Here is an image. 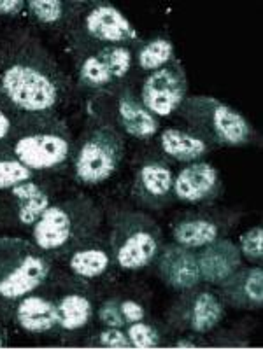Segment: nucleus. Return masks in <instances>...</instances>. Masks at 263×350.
Listing matches in <instances>:
<instances>
[{
    "instance_id": "obj_1",
    "label": "nucleus",
    "mask_w": 263,
    "mask_h": 350,
    "mask_svg": "<svg viewBox=\"0 0 263 350\" xmlns=\"http://www.w3.org/2000/svg\"><path fill=\"white\" fill-rule=\"evenodd\" d=\"M68 79L55 56L30 30L0 39V105L18 116L58 114Z\"/></svg>"
},
{
    "instance_id": "obj_2",
    "label": "nucleus",
    "mask_w": 263,
    "mask_h": 350,
    "mask_svg": "<svg viewBox=\"0 0 263 350\" xmlns=\"http://www.w3.org/2000/svg\"><path fill=\"white\" fill-rule=\"evenodd\" d=\"M74 140L68 124L58 114L18 116L4 146L32 172H56L71 163Z\"/></svg>"
},
{
    "instance_id": "obj_3",
    "label": "nucleus",
    "mask_w": 263,
    "mask_h": 350,
    "mask_svg": "<svg viewBox=\"0 0 263 350\" xmlns=\"http://www.w3.org/2000/svg\"><path fill=\"white\" fill-rule=\"evenodd\" d=\"M102 211L88 196L51 203L32 226V242L51 259H62L81 243L99 237Z\"/></svg>"
},
{
    "instance_id": "obj_4",
    "label": "nucleus",
    "mask_w": 263,
    "mask_h": 350,
    "mask_svg": "<svg viewBox=\"0 0 263 350\" xmlns=\"http://www.w3.org/2000/svg\"><path fill=\"white\" fill-rule=\"evenodd\" d=\"M51 277L53 259L32 240L0 237V317L20 298L48 286Z\"/></svg>"
},
{
    "instance_id": "obj_5",
    "label": "nucleus",
    "mask_w": 263,
    "mask_h": 350,
    "mask_svg": "<svg viewBox=\"0 0 263 350\" xmlns=\"http://www.w3.org/2000/svg\"><path fill=\"white\" fill-rule=\"evenodd\" d=\"M125 137L108 118L97 116L84 128L71 154L72 175L81 186H97L120 170Z\"/></svg>"
},
{
    "instance_id": "obj_6",
    "label": "nucleus",
    "mask_w": 263,
    "mask_h": 350,
    "mask_svg": "<svg viewBox=\"0 0 263 350\" xmlns=\"http://www.w3.org/2000/svg\"><path fill=\"white\" fill-rule=\"evenodd\" d=\"M177 114L186 130L209 148H240L255 137L251 123L239 111L208 95L186 96Z\"/></svg>"
},
{
    "instance_id": "obj_7",
    "label": "nucleus",
    "mask_w": 263,
    "mask_h": 350,
    "mask_svg": "<svg viewBox=\"0 0 263 350\" xmlns=\"http://www.w3.org/2000/svg\"><path fill=\"white\" fill-rule=\"evenodd\" d=\"M108 243L112 262L125 271L153 265L164 247V235L155 219L137 211H116L109 217Z\"/></svg>"
},
{
    "instance_id": "obj_8",
    "label": "nucleus",
    "mask_w": 263,
    "mask_h": 350,
    "mask_svg": "<svg viewBox=\"0 0 263 350\" xmlns=\"http://www.w3.org/2000/svg\"><path fill=\"white\" fill-rule=\"evenodd\" d=\"M72 49L79 51L99 46H132L136 48L142 40L137 28L111 2L93 0L77 2V8L65 28Z\"/></svg>"
},
{
    "instance_id": "obj_9",
    "label": "nucleus",
    "mask_w": 263,
    "mask_h": 350,
    "mask_svg": "<svg viewBox=\"0 0 263 350\" xmlns=\"http://www.w3.org/2000/svg\"><path fill=\"white\" fill-rule=\"evenodd\" d=\"M79 88L99 96H109L127 84L134 68L132 46H99L74 51Z\"/></svg>"
},
{
    "instance_id": "obj_10",
    "label": "nucleus",
    "mask_w": 263,
    "mask_h": 350,
    "mask_svg": "<svg viewBox=\"0 0 263 350\" xmlns=\"http://www.w3.org/2000/svg\"><path fill=\"white\" fill-rule=\"evenodd\" d=\"M188 96V79L177 58L165 67L151 72L140 84L139 100L156 118L175 114Z\"/></svg>"
},
{
    "instance_id": "obj_11",
    "label": "nucleus",
    "mask_w": 263,
    "mask_h": 350,
    "mask_svg": "<svg viewBox=\"0 0 263 350\" xmlns=\"http://www.w3.org/2000/svg\"><path fill=\"white\" fill-rule=\"evenodd\" d=\"M225 319V303L211 289L199 286L181 293L168 312V323L177 331L195 334L211 333Z\"/></svg>"
},
{
    "instance_id": "obj_12",
    "label": "nucleus",
    "mask_w": 263,
    "mask_h": 350,
    "mask_svg": "<svg viewBox=\"0 0 263 350\" xmlns=\"http://www.w3.org/2000/svg\"><path fill=\"white\" fill-rule=\"evenodd\" d=\"M174 174L164 156L142 159L132 183V198L149 211H162L174 202Z\"/></svg>"
},
{
    "instance_id": "obj_13",
    "label": "nucleus",
    "mask_w": 263,
    "mask_h": 350,
    "mask_svg": "<svg viewBox=\"0 0 263 350\" xmlns=\"http://www.w3.org/2000/svg\"><path fill=\"white\" fill-rule=\"evenodd\" d=\"M174 200L188 205H211L223 193L219 172L209 161L186 163L174 175Z\"/></svg>"
},
{
    "instance_id": "obj_14",
    "label": "nucleus",
    "mask_w": 263,
    "mask_h": 350,
    "mask_svg": "<svg viewBox=\"0 0 263 350\" xmlns=\"http://www.w3.org/2000/svg\"><path fill=\"white\" fill-rule=\"evenodd\" d=\"M230 228L231 223L227 212H186L172 226V239L186 249L199 251L218 239H223Z\"/></svg>"
},
{
    "instance_id": "obj_15",
    "label": "nucleus",
    "mask_w": 263,
    "mask_h": 350,
    "mask_svg": "<svg viewBox=\"0 0 263 350\" xmlns=\"http://www.w3.org/2000/svg\"><path fill=\"white\" fill-rule=\"evenodd\" d=\"M64 291H55L56 319H58V333L76 334L90 326L95 317L93 296L83 279L67 280Z\"/></svg>"
},
{
    "instance_id": "obj_16",
    "label": "nucleus",
    "mask_w": 263,
    "mask_h": 350,
    "mask_svg": "<svg viewBox=\"0 0 263 350\" xmlns=\"http://www.w3.org/2000/svg\"><path fill=\"white\" fill-rule=\"evenodd\" d=\"M109 98H114V124L121 133L136 140H149L158 133V118L144 107L139 95L128 84L118 88Z\"/></svg>"
},
{
    "instance_id": "obj_17",
    "label": "nucleus",
    "mask_w": 263,
    "mask_h": 350,
    "mask_svg": "<svg viewBox=\"0 0 263 350\" xmlns=\"http://www.w3.org/2000/svg\"><path fill=\"white\" fill-rule=\"evenodd\" d=\"M34 291L30 295L18 299L9 308L5 317L14 326L30 334H56L58 333V319L53 295Z\"/></svg>"
},
{
    "instance_id": "obj_18",
    "label": "nucleus",
    "mask_w": 263,
    "mask_h": 350,
    "mask_svg": "<svg viewBox=\"0 0 263 350\" xmlns=\"http://www.w3.org/2000/svg\"><path fill=\"white\" fill-rule=\"evenodd\" d=\"M160 279L172 289L184 293L200 286V270L197 252L179 243H164L155 259Z\"/></svg>"
},
{
    "instance_id": "obj_19",
    "label": "nucleus",
    "mask_w": 263,
    "mask_h": 350,
    "mask_svg": "<svg viewBox=\"0 0 263 350\" xmlns=\"http://www.w3.org/2000/svg\"><path fill=\"white\" fill-rule=\"evenodd\" d=\"M219 298L227 305L242 310H256L263 305L262 267L237 268L230 277L219 284Z\"/></svg>"
},
{
    "instance_id": "obj_20",
    "label": "nucleus",
    "mask_w": 263,
    "mask_h": 350,
    "mask_svg": "<svg viewBox=\"0 0 263 350\" xmlns=\"http://www.w3.org/2000/svg\"><path fill=\"white\" fill-rule=\"evenodd\" d=\"M195 252L200 280L208 286H219L240 267V261H242L239 247L225 237Z\"/></svg>"
},
{
    "instance_id": "obj_21",
    "label": "nucleus",
    "mask_w": 263,
    "mask_h": 350,
    "mask_svg": "<svg viewBox=\"0 0 263 350\" xmlns=\"http://www.w3.org/2000/svg\"><path fill=\"white\" fill-rule=\"evenodd\" d=\"M18 226L32 230L44 211L53 203V189L39 179H30L8 189Z\"/></svg>"
},
{
    "instance_id": "obj_22",
    "label": "nucleus",
    "mask_w": 263,
    "mask_h": 350,
    "mask_svg": "<svg viewBox=\"0 0 263 350\" xmlns=\"http://www.w3.org/2000/svg\"><path fill=\"white\" fill-rule=\"evenodd\" d=\"M65 259H67V268L71 270L72 277L83 280L100 279L112 265L108 239H102V237H95L81 243L74 251L68 252Z\"/></svg>"
},
{
    "instance_id": "obj_23",
    "label": "nucleus",
    "mask_w": 263,
    "mask_h": 350,
    "mask_svg": "<svg viewBox=\"0 0 263 350\" xmlns=\"http://www.w3.org/2000/svg\"><path fill=\"white\" fill-rule=\"evenodd\" d=\"M160 151L165 159H174L179 163H192L205 158L211 148L193 135L186 128H167L158 137Z\"/></svg>"
},
{
    "instance_id": "obj_24",
    "label": "nucleus",
    "mask_w": 263,
    "mask_h": 350,
    "mask_svg": "<svg viewBox=\"0 0 263 350\" xmlns=\"http://www.w3.org/2000/svg\"><path fill=\"white\" fill-rule=\"evenodd\" d=\"M174 60V44L167 36H153L149 39H142L134 48V65L146 74H151Z\"/></svg>"
},
{
    "instance_id": "obj_25",
    "label": "nucleus",
    "mask_w": 263,
    "mask_h": 350,
    "mask_svg": "<svg viewBox=\"0 0 263 350\" xmlns=\"http://www.w3.org/2000/svg\"><path fill=\"white\" fill-rule=\"evenodd\" d=\"M77 2L65 0H28L27 11L34 21L46 28H67Z\"/></svg>"
},
{
    "instance_id": "obj_26",
    "label": "nucleus",
    "mask_w": 263,
    "mask_h": 350,
    "mask_svg": "<svg viewBox=\"0 0 263 350\" xmlns=\"http://www.w3.org/2000/svg\"><path fill=\"white\" fill-rule=\"evenodd\" d=\"M36 177V172L25 167L4 148H0V191H8L18 184Z\"/></svg>"
},
{
    "instance_id": "obj_27",
    "label": "nucleus",
    "mask_w": 263,
    "mask_h": 350,
    "mask_svg": "<svg viewBox=\"0 0 263 350\" xmlns=\"http://www.w3.org/2000/svg\"><path fill=\"white\" fill-rule=\"evenodd\" d=\"M127 333L130 345L134 349H155V347L162 345L164 342V333L156 324L148 323L146 319L139 321V323L127 324Z\"/></svg>"
},
{
    "instance_id": "obj_28",
    "label": "nucleus",
    "mask_w": 263,
    "mask_h": 350,
    "mask_svg": "<svg viewBox=\"0 0 263 350\" xmlns=\"http://www.w3.org/2000/svg\"><path fill=\"white\" fill-rule=\"evenodd\" d=\"M239 251L242 258L247 261L262 265L263 259V230L262 226H255L251 230L244 231L239 237Z\"/></svg>"
},
{
    "instance_id": "obj_29",
    "label": "nucleus",
    "mask_w": 263,
    "mask_h": 350,
    "mask_svg": "<svg viewBox=\"0 0 263 350\" xmlns=\"http://www.w3.org/2000/svg\"><path fill=\"white\" fill-rule=\"evenodd\" d=\"M90 343L104 349H132L123 327H104L90 338Z\"/></svg>"
},
{
    "instance_id": "obj_30",
    "label": "nucleus",
    "mask_w": 263,
    "mask_h": 350,
    "mask_svg": "<svg viewBox=\"0 0 263 350\" xmlns=\"http://www.w3.org/2000/svg\"><path fill=\"white\" fill-rule=\"evenodd\" d=\"M97 319L99 323L104 327H125L123 315L120 310V299L118 298H109L100 303L97 308Z\"/></svg>"
},
{
    "instance_id": "obj_31",
    "label": "nucleus",
    "mask_w": 263,
    "mask_h": 350,
    "mask_svg": "<svg viewBox=\"0 0 263 350\" xmlns=\"http://www.w3.org/2000/svg\"><path fill=\"white\" fill-rule=\"evenodd\" d=\"M120 310L127 324L139 323V321H144L146 315H148L146 314V308H144L142 303H139L137 299H132V298L120 299Z\"/></svg>"
},
{
    "instance_id": "obj_32",
    "label": "nucleus",
    "mask_w": 263,
    "mask_h": 350,
    "mask_svg": "<svg viewBox=\"0 0 263 350\" xmlns=\"http://www.w3.org/2000/svg\"><path fill=\"white\" fill-rule=\"evenodd\" d=\"M14 126V116L0 105V148H4Z\"/></svg>"
},
{
    "instance_id": "obj_33",
    "label": "nucleus",
    "mask_w": 263,
    "mask_h": 350,
    "mask_svg": "<svg viewBox=\"0 0 263 350\" xmlns=\"http://www.w3.org/2000/svg\"><path fill=\"white\" fill-rule=\"evenodd\" d=\"M27 11L25 0H0V16H18Z\"/></svg>"
},
{
    "instance_id": "obj_34",
    "label": "nucleus",
    "mask_w": 263,
    "mask_h": 350,
    "mask_svg": "<svg viewBox=\"0 0 263 350\" xmlns=\"http://www.w3.org/2000/svg\"><path fill=\"white\" fill-rule=\"evenodd\" d=\"M175 347H179V349H197V343L192 342V340L181 338L175 342Z\"/></svg>"
},
{
    "instance_id": "obj_35",
    "label": "nucleus",
    "mask_w": 263,
    "mask_h": 350,
    "mask_svg": "<svg viewBox=\"0 0 263 350\" xmlns=\"http://www.w3.org/2000/svg\"><path fill=\"white\" fill-rule=\"evenodd\" d=\"M2 347H5V334L4 331L0 329V349H2Z\"/></svg>"
}]
</instances>
